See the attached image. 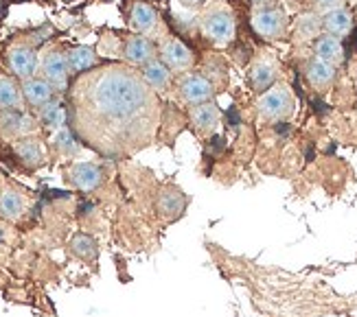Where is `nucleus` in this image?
<instances>
[{
  "instance_id": "obj_1",
  "label": "nucleus",
  "mask_w": 357,
  "mask_h": 317,
  "mask_svg": "<svg viewBox=\"0 0 357 317\" xmlns=\"http://www.w3.org/2000/svg\"><path fill=\"white\" fill-rule=\"evenodd\" d=\"M79 134L103 151H132L147 145L158 127V97L128 66H105L75 86Z\"/></svg>"
},
{
  "instance_id": "obj_2",
  "label": "nucleus",
  "mask_w": 357,
  "mask_h": 317,
  "mask_svg": "<svg viewBox=\"0 0 357 317\" xmlns=\"http://www.w3.org/2000/svg\"><path fill=\"white\" fill-rule=\"evenodd\" d=\"M199 31L213 46H217V49H224V46H228L232 40H235L237 26H235V18H232V13H230L228 7L215 5V7H208L204 13H202Z\"/></svg>"
},
{
  "instance_id": "obj_3",
  "label": "nucleus",
  "mask_w": 357,
  "mask_h": 317,
  "mask_svg": "<svg viewBox=\"0 0 357 317\" xmlns=\"http://www.w3.org/2000/svg\"><path fill=\"white\" fill-rule=\"evenodd\" d=\"M294 107H296V99L287 86H272L266 92H261L257 99V109L263 118L268 121H283L287 118Z\"/></svg>"
},
{
  "instance_id": "obj_4",
  "label": "nucleus",
  "mask_w": 357,
  "mask_h": 317,
  "mask_svg": "<svg viewBox=\"0 0 357 317\" xmlns=\"http://www.w3.org/2000/svg\"><path fill=\"white\" fill-rule=\"evenodd\" d=\"M250 24L255 33L263 40H281L287 31V18L278 7L255 9L250 15Z\"/></svg>"
},
{
  "instance_id": "obj_5",
  "label": "nucleus",
  "mask_w": 357,
  "mask_h": 317,
  "mask_svg": "<svg viewBox=\"0 0 357 317\" xmlns=\"http://www.w3.org/2000/svg\"><path fill=\"white\" fill-rule=\"evenodd\" d=\"M178 94L184 103L189 105H199L208 103L215 97V86L211 84V79L197 72H184L178 82Z\"/></svg>"
},
{
  "instance_id": "obj_6",
  "label": "nucleus",
  "mask_w": 357,
  "mask_h": 317,
  "mask_svg": "<svg viewBox=\"0 0 357 317\" xmlns=\"http://www.w3.org/2000/svg\"><path fill=\"white\" fill-rule=\"evenodd\" d=\"M158 59L165 63L169 70H178V72L191 70L193 63H195L193 51L182 40H178V38L162 40L160 49H158Z\"/></svg>"
},
{
  "instance_id": "obj_7",
  "label": "nucleus",
  "mask_w": 357,
  "mask_h": 317,
  "mask_svg": "<svg viewBox=\"0 0 357 317\" xmlns=\"http://www.w3.org/2000/svg\"><path fill=\"white\" fill-rule=\"evenodd\" d=\"M5 59H7L9 70L15 77H20L22 82H24V79L33 77L38 66H40L38 53H36L33 46H29V44H13V46H9L7 53H5Z\"/></svg>"
},
{
  "instance_id": "obj_8",
  "label": "nucleus",
  "mask_w": 357,
  "mask_h": 317,
  "mask_svg": "<svg viewBox=\"0 0 357 317\" xmlns=\"http://www.w3.org/2000/svg\"><path fill=\"white\" fill-rule=\"evenodd\" d=\"M42 75L55 90H64L68 86V75H70V66H68V57L61 51H49L42 59Z\"/></svg>"
},
{
  "instance_id": "obj_9",
  "label": "nucleus",
  "mask_w": 357,
  "mask_h": 317,
  "mask_svg": "<svg viewBox=\"0 0 357 317\" xmlns=\"http://www.w3.org/2000/svg\"><path fill=\"white\" fill-rule=\"evenodd\" d=\"M36 127V121L22 109H0V134L5 138H18L29 134Z\"/></svg>"
},
{
  "instance_id": "obj_10",
  "label": "nucleus",
  "mask_w": 357,
  "mask_h": 317,
  "mask_svg": "<svg viewBox=\"0 0 357 317\" xmlns=\"http://www.w3.org/2000/svg\"><path fill=\"white\" fill-rule=\"evenodd\" d=\"M158 24H160V15L151 5L143 3V0H138V3L132 5V9H130V26L136 31L138 36H151L153 31L158 29Z\"/></svg>"
},
{
  "instance_id": "obj_11",
  "label": "nucleus",
  "mask_w": 357,
  "mask_h": 317,
  "mask_svg": "<svg viewBox=\"0 0 357 317\" xmlns=\"http://www.w3.org/2000/svg\"><path fill=\"white\" fill-rule=\"evenodd\" d=\"M68 180L79 190H95L103 182V169L92 162H75L68 169Z\"/></svg>"
},
{
  "instance_id": "obj_12",
  "label": "nucleus",
  "mask_w": 357,
  "mask_h": 317,
  "mask_svg": "<svg viewBox=\"0 0 357 317\" xmlns=\"http://www.w3.org/2000/svg\"><path fill=\"white\" fill-rule=\"evenodd\" d=\"M189 118H191V125L195 127L197 134L211 136L217 130V125H220V107H217L213 101L193 105L189 112Z\"/></svg>"
},
{
  "instance_id": "obj_13",
  "label": "nucleus",
  "mask_w": 357,
  "mask_h": 317,
  "mask_svg": "<svg viewBox=\"0 0 357 317\" xmlns=\"http://www.w3.org/2000/svg\"><path fill=\"white\" fill-rule=\"evenodd\" d=\"M123 55L132 66H145L151 59H156V46L145 36H132L123 46Z\"/></svg>"
},
{
  "instance_id": "obj_14",
  "label": "nucleus",
  "mask_w": 357,
  "mask_h": 317,
  "mask_svg": "<svg viewBox=\"0 0 357 317\" xmlns=\"http://www.w3.org/2000/svg\"><path fill=\"white\" fill-rule=\"evenodd\" d=\"M53 92L55 88L46 82V79H38V77H31V79H24L22 82V97L29 105L33 107H42L46 103L53 101Z\"/></svg>"
},
{
  "instance_id": "obj_15",
  "label": "nucleus",
  "mask_w": 357,
  "mask_h": 317,
  "mask_svg": "<svg viewBox=\"0 0 357 317\" xmlns=\"http://www.w3.org/2000/svg\"><path fill=\"white\" fill-rule=\"evenodd\" d=\"M322 26H324V31H327L329 36L344 38V36L351 33V29H353V15L344 7L342 9H333L329 13H324Z\"/></svg>"
},
{
  "instance_id": "obj_16",
  "label": "nucleus",
  "mask_w": 357,
  "mask_h": 317,
  "mask_svg": "<svg viewBox=\"0 0 357 317\" xmlns=\"http://www.w3.org/2000/svg\"><path fill=\"white\" fill-rule=\"evenodd\" d=\"M314 49H316V57L331 63V66H337L344 59V46L335 36H320Z\"/></svg>"
},
{
  "instance_id": "obj_17",
  "label": "nucleus",
  "mask_w": 357,
  "mask_h": 317,
  "mask_svg": "<svg viewBox=\"0 0 357 317\" xmlns=\"http://www.w3.org/2000/svg\"><path fill=\"white\" fill-rule=\"evenodd\" d=\"M141 77L151 90H165L169 82H172V70H169L160 59H151L143 66Z\"/></svg>"
},
{
  "instance_id": "obj_18",
  "label": "nucleus",
  "mask_w": 357,
  "mask_h": 317,
  "mask_svg": "<svg viewBox=\"0 0 357 317\" xmlns=\"http://www.w3.org/2000/svg\"><path fill=\"white\" fill-rule=\"evenodd\" d=\"M276 82V66L270 59H257L250 68V84L255 90L266 92Z\"/></svg>"
},
{
  "instance_id": "obj_19",
  "label": "nucleus",
  "mask_w": 357,
  "mask_h": 317,
  "mask_svg": "<svg viewBox=\"0 0 357 317\" xmlns=\"http://www.w3.org/2000/svg\"><path fill=\"white\" fill-rule=\"evenodd\" d=\"M305 75H307V82L314 88H327L333 84V79H335V66H331V63L316 57L307 63Z\"/></svg>"
},
{
  "instance_id": "obj_20",
  "label": "nucleus",
  "mask_w": 357,
  "mask_h": 317,
  "mask_svg": "<svg viewBox=\"0 0 357 317\" xmlns=\"http://www.w3.org/2000/svg\"><path fill=\"white\" fill-rule=\"evenodd\" d=\"M13 151L22 160V164H26L29 169H36V167H40L44 162L42 145H40L36 138H20L13 145Z\"/></svg>"
},
{
  "instance_id": "obj_21",
  "label": "nucleus",
  "mask_w": 357,
  "mask_h": 317,
  "mask_svg": "<svg viewBox=\"0 0 357 317\" xmlns=\"http://www.w3.org/2000/svg\"><path fill=\"white\" fill-rule=\"evenodd\" d=\"M22 88L11 77H0V109H22Z\"/></svg>"
},
{
  "instance_id": "obj_22",
  "label": "nucleus",
  "mask_w": 357,
  "mask_h": 317,
  "mask_svg": "<svg viewBox=\"0 0 357 317\" xmlns=\"http://www.w3.org/2000/svg\"><path fill=\"white\" fill-rule=\"evenodd\" d=\"M66 57H68L70 72H86L97 66V55L90 46H73L66 53Z\"/></svg>"
},
{
  "instance_id": "obj_23",
  "label": "nucleus",
  "mask_w": 357,
  "mask_h": 317,
  "mask_svg": "<svg viewBox=\"0 0 357 317\" xmlns=\"http://www.w3.org/2000/svg\"><path fill=\"white\" fill-rule=\"evenodd\" d=\"M22 210H24V199H22V195L18 193V190L7 188V190L0 193V217L13 221V219H18L22 215Z\"/></svg>"
},
{
  "instance_id": "obj_24",
  "label": "nucleus",
  "mask_w": 357,
  "mask_h": 317,
  "mask_svg": "<svg viewBox=\"0 0 357 317\" xmlns=\"http://www.w3.org/2000/svg\"><path fill=\"white\" fill-rule=\"evenodd\" d=\"M64 121H66V109L59 101H51L40 107V123L44 127H49V130L57 132L64 127Z\"/></svg>"
},
{
  "instance_id": "obj_25",
  "label": "nucleus",
  "mask_w": 357,
  "mask_h": 317,
  "mask_svg": "<svg viewBox=\"0 0 357 317\" xmlns=\"http://www.w3.org/2000/svg\"><path fill=\"white\" fill-rule=\"evenodd\" d=\"M182 208H184V197L178 193V190H165V193L160 195V199H158V210H160V215L162 217H167V219H176V217H180V212H182Z\"/></svg>"
},
{
  "instance_id": "obj_26",
  "label": "nucleus",
  "mask_w": 357,
  "mask_h": 317,
  "mask_svg": "<svg viewBox=\"0 0 357 317\" xmlns=\"http://www.w3.org/2000/svg\"><path fill=\"white\" fill-rule=\"evenodd\" d=\"M70 249L77 258H82V261H92V258H97V241L92 239V236L88 234H77L73 236V241H70Z\"/></svg>"
},
{
  "instance_id": "obj_27",
  "label": "nucleus",
  "mask_w": 357,
  "mask_h": 317,
  "mask_svg": "<svg viewBox=\"0 0 357 317\" xmlns=\"http://www.w3.org/2000/svg\"><path fill=\"white\" fill-rule=\"evenodd\" d=\"M320 29H322V22H320V18H318L316 13H305V15H301L298 22H296V33L303 40H314V38H318Z\"/></svg>"
},
{
  "instance_id": "obj_28",
  "label": "nucleus",
  "mask_w": 357,
  "mask_h": 317,
  "mask_svg": "<svg viewBox=\"0 0 357 317\" xmlns=\"http://www.w3.org/2000/svg\"><path fill=\"white\" fill-rule=\"evenodd\" d=\"M53 145L59 153H64V155H73L79 151V145L75 142V138L70 136V132L66 130V127H61V130L55 132L53 136Z\"/></svg>"
},
{
  "instance_id": "obj_29",
  "label": "nucleus",
  "mask_w": 357,
  "mask_h": 317,
  "mask_svg": "<svg viewBox=\"0 0 357 317\" xmlns=\"http://www.w3.org/2000/svg\"><path fill=\"white\" fill-rule=\"evenodd\" d=\"M316 7L324 13H329L333 9H342L344 7V0H314Z\"/></svg>"
},
{
  "instance_id": "obj_30",
  "label": "nucleus",
  "mask_w": 357,
  "mask_h": 317,
  "mask_svg": "<svg viewBox=\"0 0 357 317\" xmlns=\"http://www.w3.org/2000/svg\"><path fill=\"white\" fill-rule=\"evenodd\" d=\"M180 3L184 5V7H191V9H197V7H204L208 0H180Z\"/></svg>"
},
{
  "instance_id": "obj_31",
  "label": "nucleus",
  "mask_w": 357,
  "mask_h": 317,
  "mask_svg": "<svg viewBox=\"0 0 357 317\" xmlns=\"http://www.w3.org/2000/svg\"><path fill=\"white\" fill-rule=\"evenodd\" d=\"M274 3H276V0H252L255 9H268V7H276Z\"/></svg>"
},
{
  "instance_id": "obj_32",
  "label": "nucleus",
  "mask_w": 357,
  "mask_h": 317,
  "mask_svg": "<svg viewBox=\"0 0 357 317\" xmlns=\"http://www.w3.org/2000/svg\"><path fill=\"white\" fill-rule=\"evenodd\" d=\"M5 18V5H3V0H0V20Z\"/></svg>"
},
{
  "instance_id": "obj_33",
  "label": "nucleus",
  "mask_w": 357,
  "mask_h": 317,
  "mask_svg": "<svg viewBox=\"0 0 357 317\" xmlns=\"http://www.w3.org/2000/svg\"><path fill=\"white\" fill-rule=\"evenodd\" d=\"M59 3H77V0H59Z\"/></svg>"
}]
</instances>
